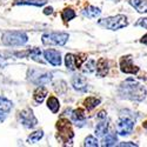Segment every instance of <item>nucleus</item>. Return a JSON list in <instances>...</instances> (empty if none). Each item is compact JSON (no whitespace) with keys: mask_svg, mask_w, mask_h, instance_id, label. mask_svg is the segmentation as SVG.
Wrapping results in <instances>:
<instances>
[{"mask_svg":"<svg viewBox=\"0 0 147 147\" xmlns=\"http://www.w3.org/2000/svg\"><path fill=\"white\" fill-rule=\"evenodd\" d=\"M40 57H41V51L39 50V48H32V50L28 51V58L36 61V63H42Z\"/></svg>","mask_w":147,"mask_h":147,"instance_id":"nucleus-26","label":"nucleus"},{"mask_svg":"<svg viewBox=\"0 0 147 147\" xmlns=\"http://www.w3.org/2000/svg\"><path fill=\"white\" fill-rule=\"evenodd\" d=\"M108 131V122L106 121H102V122H99L96 126H95V136L98 138H102L106 136V133Z\"/></svg>","mask_w":147,"mask_h":147,"instance_id":"nucleus-19","label":"nucleus"},{"mask_svg":"<svg viewBox=\"0 0 147 147\" xmlns=\"http://www.w3.org/2000/svg\"><path fill=\"white\" fill-rule=\"evenodd\" d=\"M100 99L99 98H95V96H88L86 99L84 100V106L85 108H87L88 111H92L93 108H95L96 106L100 105Z\"/></svg>","mask_w":147,"mask_h":147,"instance_id":"nucleus-17","label":"nucleus"},{"mask_svg":"<svg viewBox=\"0 0 147 147\" xmlns=\"http://www.w3.org/2000/svg\"><path fill=\"white\" fill-rule=\"evenodd\" d=\"M47 0H16L14 5H32V6H44Z\"/></svg>","mask_w":147,"mask_h":147,"instance_id":"nucleus-20","label":"nucleus"},{"mask_svg":"<svg viewBox=\"0 0 147 147\" xmlns=\"http://www.w3.org/2000/svg\"><path fill=\"white\" fill-rule=\"evenodd\" d=\"M57 129H58V140L61 142H68L71 144L74 137L73 133L72 126H71V121L66 118H61L57 122Z\"/></svg>","mask_w":147,"mask_h":147,"instance_id":"nucleus-3","label":"nucleus"},{"mask_svg":"<svg viewBox=\"0 0 147 147\" xmlns=\"http://www.w3.org/2000/svg\"><path fill=\"white\" fill-rule=\"evenodd\" d=\"M118 146L124 147V146H138V145H137V144H134V142H120Z\"/></svg>","mask_w":147,"mask_h":147,"instance_id":"nucleus-30","label":"nucleus"},{"mask_svg":"<svg viewBox=\"0 0 147 147\" xmlns=\"http://www.w3.org/2000/svg\"><path fill=\"white\" fill-rule=\"evenodd\" d=\"M72 86L78 92H86L88 88V82L86 78L82 76H74L72 78Z\"/></svg>","mask_w":147,"mask_h":147,"instance_id":"nucleus-12","label":"nucleus"},{"mask_svg":"<svg viewBox=\"0 0 147 147\" xmlns=\"http://www.w3.org/2000/svg\"><path fill=\"white\" fill-rule=\"evenodd\" d=\"M100 26L107 28V30H111V31H118V30H121L128 25V21H127V18L122 14H118V16H114V17H108V18H104V19H100L98 21Z\"/></svg>","mask_w":147,"mask_h":147,"instance_id":"nucleus-4","label":"nucleus"},{"mask_svg":"<svg viewBox=\"0 0 147 147\" xmlns=\"http://www.w3.org/2000/svg\"><path fill=\"white\" fill-rule=\"evenodd\" d=\"M69 35L65 32L45 33L41 36V41L46 46H64L68 41Z\"/></svg>","mask_w":147,"mask_h":147,"instance_id":"nucleus-5","label":"nucleus"},{"mask_svg":"<svg viewBox=\"0 0 147 147\" xmlns=\"http://www.w3.org/2000/svg\"><path fill=\"white\" fill-rule=\"evenodd\" d=\"M98 118H99V119H105L106 118V112H104V111L99 112V114H98Z\"/></svg>","mask_w":147,"mask_h":147,"instance_id":"nucleus-32","label":"nucleus"},{"mask_svg":"<svg viewBox=\"0 0 147 147\" xmlns=\"http://www.w3.org/2000/svg\"><path fill=\"white\" fill-rule=\"evenodd\" d=\"M44 57L47 63H50L53 66L61 65V54L57 50H46L44 52Z\"/></svg>","mask_w":147,"mask_h":147,"instance_id":"nucleus-11","label":"nucleus"},{"mask_svg":"<svg viewBox=\"0 0 147 147\" xmlns=\"http://www.w3.org/2000/svg\"><path fill=\"white\" fill-rule=\"evenodd\" d=\"M53 12V7H47L44 9V14H51Z\"/></svg>","mask_w":147,"mask_h":147,"instance_id":"nucleus-31","label":"nucleus"},{"mask_svg":"<svg viewBox=\"0 0 147 147\" xmlns=\"http://www.w3.org/2000/svg\"><path fill=\"white\" fill-rule=\"evenodd\" d=\"M140 41H141L142 44H145V45H147V33H146V34H145V35L142 36V38H141V40H140Z\"/></svg>","mask_w":147,"mask_h":147,"instance_id":"nucleus-34","label":"nucleus"},{"mask_svg":"<svg viewBox=\"0 0 147 147\" xmlns=\"http://www.w3.org/2000/svg\"><path fill=\"white\" fill-rule=\"evenodd\" d=\"M27 40H28L27 34L21 31H7L1 36L3 44L7 46H21L25 45Z\"/></svg>","mask_w":147,"mask_h":147,"instance_id":"nucleus-2","label":"nucleus"},{"mask_svg":"<svg viewBox=\"0 0 147 147\" xmlns=\"http://www.w3.org/2000/svg\"><path fill=\"white\" fill-rule=\"evenodd\" d=\"M139 13H146L147 12V0H129L128 1Z\"/></svg>","mask_w":147,"mask_h":147,"instance_id":"nucleus-16","label":"nucleus"},{"mask_svg":"<svg viewBox=\"0 0 147 147\" xmlns=\"http://www.w3.org/2000/svg\"><path fill=\"white\" fill-rule=\"evenodd\" d=\"M6 119V113L3 112V111H0V121H4Z\"/></svg>","mask_w":147,"mask_h":147,"instance_id":"nucleus-33","label":"nucleus"},{"mask_svg":"<svg viewBox=\"0 0 147 147\" xmlns=\"http://www.w3.org/2000/svg\"><path fill=\"white\" fill-rule=\"evenodd\" d=\"M134 26H140V27L147 30V18H140L136 24H134Z\"/></svg>","mask_w":147,"mask_h":147,"instance_id":"nucleus-29","label":"nucleus"},{"mask_svg":"<svg viewBox=\"0 0 147 147\" xmlns=\"http://www.w3.org/2000/svg\"><path fill=\"white\" fill-rule=\"evenodd\" d=\"M84 146H86V147H98L99 146V141H98L96 138H94L92 136H88L86 139H85Z\"/></svg>","mask_w":147,"mask_h":147,"instance_id":"nucleus-28","label":"nucleus"},{"mask_svg":"<svg viewBox=\"0 0 147 147\" xmlns=\"http://www.w3.org/2000/svg\"><path fill=\"white\" fill-rule=\"evenodd\" d=\"M61 18H63V20H65V21H69V20L76 18V12L72 8H65L63 11V13H61Z\"/></svg>","mask_w":147,"mask_h":147,"instance_id":"nucleus-27","label":"nucleus"},{"mask_svg":"<svg viewBox=\"0 0 147 147\" xmlns=\"http://www.w3.org/2000/svg\"><path fill=\"white\" fill-rule=\"evenodd\" d=\"M134 124H136V117H128V115H124L120 114V119L117 122V133L119 136H129L133 132L134 128Z\"/></svg>","mask_w":147,"mask_h":147,"instance_id":"nucleus-6","label":"nucleus"},{"mask_svg":"<svg viewBox=\"0 0 147 147\" xmlns=\"http://www.w3.org/2000/svg\"><path fill=\"white\" fill-rule=\"evenodd\" d=\"M30 74V79L32 82H34L35 85H39V86H44V85L48 84L52 80V73H48V72H40L38 69H32L28 72Z\"/></svg>","mask_w":147,"mask_h":147,"instance_id":"nucleus-7","label":"nucleus"},{"mask_svg":"<svg viewBox=\"0 0 147 147\" xmlns=\"http://www.w3.org/2000/svg\"><path fill=\"white\" fill-rule=\"evenodd\" d=\"M72 119L74 120L77 122H84L85 120H86V114H85V111L81 108H78V109H74V111L72 112Z\"/></svg>","mask_w":147,"mask_h":147,"instance_id":"nucleus-22","label":"nucleus"},{"mask_svg":"<svg viewBox=\"0 0 147 147\" xmlns=\"http://www.w3.org/2000/svg\"><path fill=\"white\" fill-rule=\"evenodd\" d=\"M82 14L87 18H98L101 14V11L95 6H88L85 11H82Z\"/></svg>","mask_w":147,"mask_h":147,"instance_id":"nucleus-18","label":"nucleus"},{"mask_svg":"<svg viewBox=\"0 0 147 147\" xmlns=\"http://www.w3.org/2000/svg\"><path fill=\"white\" fill-rule=\"evenodd\" d=\"M47 107L51 109L52 113H58L59 108H60V102L55 96L52 95V96L48 98V100H47Z\"/></svg>","mask_w":147,"mask_h":147,"instance_id":"nucleus-21","label":"nucleus"},{"mask_svg":"<svg viewBox=\"0 0 147 147\" xmlns=\"http://www.w3.org/2000/svg\"><path fill=\"white\" fill-rule=\"evenodd\" d=\"M120 69L126 74H137L139 72V67L133 64L132 55H125L120 59Z\"/></svg>","mask_w":147,"mask_h":147,"instance_id":"nucleus-10","label":"nucleus"},{"mask_svg":"<svg viewBox=\"0 0 147 147\" xmlns=\"http://www.w3.org/2000/svg\"><path fill=\"white\" fill-rule=\"evenodd\" d=\"M42 137H44V131L42 129L36 131L34 133H31V136L27 138V142H30V144H36Z\"/></svg>","mask_w":147,"mask_h":147,"instance_id":"nucleus-25","label":"nucleus"},{"mask_svg":"<svg viewBox=\"0 0 147 147\" xmlns=\"http://www.w3.org/2000/svg\"><path fill=\"white\" fill-rule=\"evenodd\" d=\"M20 121L26 128H33L38 125V120L31 108H25L20 112Z\"/></svg>","mask_w":147,"mask_h":147,"instance_id":"nucleus-9","label":"nucleus"},{"mask_svg":"<svg viewBox=\"0 0 147 147\" xmlns=\"http://www.w3.org/2000/svg\"><path fill=\"white\" fill-rule=\"evenodd\" d=\"M142 126H144L145 128H147V120H146V121L144 122V124H142Z\"/></svg>","mask_w":147,"mask_h":147,"instance_id":"nucleus-35","label":"nucleus"},{"mask_svg":"<svg viewBox=\"0 0 147 147\" xmlns=\"http://www.w3.org/2000/svg\"><path fill=\"white\" fill-rule=\"evenodd\" d=\"M119 94L121 98H125L133 101H142L146 98V88L139 82L134 81L133 79H127L119 87Z\"/></svg>","mask_w":147,"mask_h":147,"instance_id":"nucleus-1","label":"nucleus"},{"mask_svg":"<svg viewBox=\"0 0 147 147\" xmlns=\"http://www.w3.org/2000/svg\"><path fill=\"white\" fill-rule=\"evenodd\" d=\"M85 54H72V53H67L65 55V65L67 67V69L69 71H76L78 68L81 67L82 63L85 61Z\"/></svg>","mask_w":147,"mask_h":147,"instance_id":"nucleus-8","label":"nucleus"},{"mask_svg":"<svg viewBox=\"0 0 147 147\" xmlns=\"http://www.w3.org/2000/svg\"><path fill=\"white\" fill-rule=\"evenodd\" d=\"M95 73L98 77H106V74L108 73V61L105 58H100L96 61V68H95Z\"/></svg>","mask_w":147,"mask_h":147,"instance_id":"nucleus-13","label":"nucleus"},{"mask_svg":"<svg viewBox=\"0 0 147 147\" xmlns=\"http://www.w3.org/2000/svg\"><path fill=\"white\" fill-rule=\"evenodd\" d=\"M47 94H48L47 88L44 87L42 85H41V86H39L38 88L34 91V93H33V99L35 100L36 104H41V102L45 100V98L47 96Z\"/></svg>","mask_w":147,"mask_h":147,"instance_id":"nucleus-14","label":"nucleus"},{"mask_svg":"<svg viewBox=\"0 0 147 147\" xmlns=\"http://www.w3.org/2000/svg\"><path fill=\"white\" fill-rule=\"evenodd\" d=\"M12 107H13V102L9 101L8 99H6L4 96H0V111L8 113L12 109Z\"/></svg>","mask_w":147,"mask_h":147,"instance_id":"nucleus-24","label":"nucleus"},{"mask_svg":"<svg viewBox=\"0 0 147 147\" xmlns=\"http://www.w3.org/2000/svg\"><path fill=\"white\" fill-rule=\"evenodd\" d=\"M118 141V138H117V134L115 133H108L106 134V137H104V140H102V146H106V147H109V146H114Z\"/></svg>","mask_w":147,"mask_h":147,"instance_id":"nucleus-23","label":"nucleus"},{"mask_svg":"<svg viewBox=\"0 0 147 147\" xmlns=\"http://www.w3.org/2000/svg\"><path fill=\"white\" fill-rule=\"evenodd\" d=\"M81 71L82 73H85V74H90V73H93L96 68V61L93 60V59H88L86 60L85 63L81 65Z\"/></svg>","mask_w":147,"mask_h":147,"instance_id":"nucleus-15","label":"nucleus"}]
</instances>
